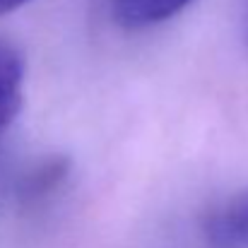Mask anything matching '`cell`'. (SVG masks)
<instances>
[{
	"mask_svg": "<svg viewBox=\"0 0 248 248\" xmlns=\"http://www.w3.org/2000/svg\"><path fill=\"white\" fill-rule=\"evenodd\" d=\"M202 234L210 248H248V188L210 212Z\"/></svg>",
	"mask_w": 248,
	"mask_h": 248,
	"instance_id": "cell-1",
	"label": "cell"
},
{
	"mask_svg": "<svg viewBox=\"0 0 248 248\" xmlns=\"http://www.w3.org/2000/svg\"><path fill=\"white\" fill-rule=\"evenodd\" d=\"M24 101V61L19 48L0 39V135L15 123Z\"/></svg>",
	"mask_w": 248,
	"mask_h": 248,
	"instance_id": "cell-2",
	"label": "cell"
},
{
	"mask_svg": "<svg viewBox=\"0 0 248 248\" xmlns=\"http://www.w3.org/2000/svg\"><path fill=\"white\" fill-rule=\"evenodd\" d=\"M193 0H111L113 15L123 27H152L188 7Z\"/></svg>",
	"mask_w": 248,
	"mask_h": 248,
	"instance_id": "cell-3",
	"label": "cell"
},
{
	"mask_svg": "<svg viewBox=\"0 0 248 248\" xmlns=\"http://www.w3.org/2000/svg\"><path fill=\"white\" fill-rule=\"evenodd\" d=\"M24 2H29V0H0V15L12 12V10H17L19 5H24Z\"/></svg>",
	"mask_w": 248,
	"mask_h": 248,
	"instance_id": "cell-4",
	"label": "cell"
}]
</instances>
